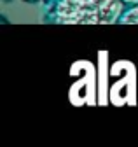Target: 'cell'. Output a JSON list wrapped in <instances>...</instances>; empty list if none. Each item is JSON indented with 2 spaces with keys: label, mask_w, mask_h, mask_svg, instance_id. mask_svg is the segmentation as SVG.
Here are the masks:
<instances>
[{
  "label": "cell",
  "mask_w": 138,
  "mask_h": 147,
  "mask_svg": "<svg viewBox=\"0 0 138 147\" xmlns=\"http://www.w3.org/2000/svg\"><path fill=\"white\" fill-rule=\"evenodd\" d=\"M126 7L124 0H58L53 18L60 25H112Z\"/></svg>",
  "instance_id": "6da1fadb"
},
{
  "label": "cell",
  "mask_w": 138,
  "mask_h": 147,
  "mask_svg": "<svg viewBox=\"0 0 138 147\" xmlns=\"http://www.w3.org/2000/svg\"><path fill=\"white\" fill-rule=\"evenodd\" d=\"M119 23L123 25H138V4H133V5H128L126 11L121 16Z\"/></svg>",
  "instance_id": "7a4b0ae2"
},
{
  "label": "cell",
  "mask_w": 138,
  "mask_h": 147,
  "mask_svg": "<svg viewBox=\"0 0 138 147\" xmlns=\"http://www.w3.org/2000/svg\"><path fill=\"white\" fill-rule=\"evenodd\" d=\"M126 5H133V4H138V0H124Z\"/></svg>",
  "instance_id": "3957f363"
}]
</instances>
